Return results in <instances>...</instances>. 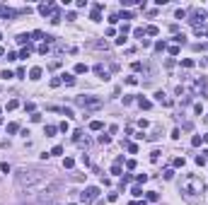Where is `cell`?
<instances>
[{
  "instance_id": "52",
  "label": "cell",
  "mask_w": 208,
  "mask_h": 205,
  "mask_svg": "<svg viewBox=\"0 0 208 205\" xmlns=\"http://www.w3.org/2000/svg\"><path fill=\"white\" fill-rule=\"evenodd\" d=\"M0 114H3V109H0ZM0 118H3V116H0Z\"/></svg>"
},
{
  "instance_id": "11",
  "label": "cell",
  "mask_w": 208,
  "mask_h": 205,
  "mask_svg": "<svg viewBox=\"0 0 208 205\" xmlns=\"http://www.w3.org/2000/svg\"><path fill=\"white\" fill-rule=\"evenodd\" d=\"M138 106H140V109H150V106H153V101H148V99L138 97Z\"/></svg>"
},
{
  "instance_id": "21",
  "label": "cell",
  "mask_w": 208,
  "mask_h": 205,
  "mask_svg": "<svg viewBox=\"0 0 208 205\" xmlns=\"http://www.w3.org/2000/svg\"><path fill=\"white\" fill-rule=\"evenodd\" d=\"M90 130H102V121H92L90 123Z\"/></svg>"
},
{
  "instance_id": "43",
  "label": "cell",
  "mask_w": 208,
  "mask_h": 205,
  "mask_svg": "<svg viewBox=\"0 0 208 205\" xmlns=\"http://www.w3.org/2000/svg\"><path fill=\"white\" fill-rule=\"evenodd\" d=\"M196 164H198V166H203V164H206V157H203V155H198V157H196Z\"/></svg>"
},
{
  "instance_id": "20",
  "label": "cell",
  "mask_w": 208,
  "mask_h": 205,
  "mask_svg": "<svg viewBox=\"0 0 208 205\" xmlns=\"http://www.w3.org/2000/svg\"><path fill=\"white\" fill-rule=\"evenodd\" d=\"M131 193H133L136 198H140V196H143V188H140V186H133V188H131Z\"/></svg>"
},
{
  "instance_id": "10",
  "label": "cell",
  "mask_w": 208,
  "mask_h": 205,
  "mask_svg": "<svg viewBox=\"0 0 208 205\" xmlns=\"http://www.w3.org/2000/svg\"><path fill=\"white\" fill-rule=\"evenodd\" d=\"M29 36H32V39H36V41H41V39H46V34H44V31H39V29H36V31H32Z\"/></svg>"
},
{
  "instance_id": "37",
  "label": "cell",
  "mask_w": 208,
  "mask_h": 205,
  "mask_svg": "<svg viewBox=\"0 0 208 205\" xmlns=\"http://www.w3.org/2000/svg\"><path fill=\"white\" fill-rule=\"evenodd\" d=\"M184 17H186V10L179 7V10H177V20H184Z\"/></svg>"
},
{
  "instance_id": "49",
  "label": "cell",
  "mask_w": 208,
  "mask_h": 205,
  "mask_svg": "<svg viewBox=\"0 0 208 205\" xmlns=\"http://www.w3.org/2000/svg\"><path fill=\"white\" fill-rule=\"evenodd\" d=\"M128 205H148L145 200H138V203H128Z\"/></svg>"
},
{
  "instance_id": "4",
  "label": "cell",
  "mask_w": 208,
  "mask_h": 205,
  "mask_svg": "<svg viewBox=\"0 0 208 205\" xmlns=\"http://www.w3.org/2000/svg\"><path fill=\"white\" fill-rule=\"evenodd\" d=\"M97 198H99V188H97V186H87V188L80 193V200H85V203H92Z\"/></svg>"
},
{
  "instance_id": "45",
  "label": "cell",
  "mask_w": 208,
  "mask_h": 205,
  "mask_svg": "<svg viewBox=\"0 0 208 205\" xmlns=\"http://www.w3.org/2000/svg\"><path fill=\"white\" fill-rule=\"evenodd\" d=\"M179 135H182V130H179V128H174V130H172V138H174V140H179Z\"/></svg>"
},
{
  "instance_id": "34",
  "label": "cell",
  "mask_w": 208,
  "mask_h": 205,
  "mask_svg": "<svg viewBox=\"0 0 208 205\" xmlns=\"http://www.w3.org/2000/svg\"><path fill=\"white\" fill-rule=\"evenodd\" d=\"M184 164H186L184 157H177V159H174V166H184Z\"/></svg>"
},
{
  "instance_id": "2",
  "label": "cell",
  "mask_w": 208,
  "mask_h": 205,
  "mask_svg": "<svg viewBox=\"0 0 208 205\" xmlns=\"http://www.w3.org/2000/svg\"><path fill=\"white\" fill-rule=\"evenodd\" d=\"M203 181L198 179V176H186L184 179V186H182V191L184 193H203Z\"/></svg>"
},
{
  "instance_id": "12",
  "label": "cell",
  "mask_w": 208,
  "mask_h": 205,
  "mask_svg": "<svg viewBox=\"0 0 208 205\" xmlns=\"http://www.w3.org/2000/svg\"><path fill=\"white\" fill-rule=\"evenodd\" d=\"M56 130H58L56 125H46V128H44V133H46V138H51V135H56Z\"/></svg>"
},
{
  "instance_id": "1",
  "label": "cell",
  "mask_w": 208,
  "mask_h": 205,
  "mask_svg": "<svg viewBox=\"0 0 208 205\" xmlns=\"http://www.w3.org/2000/svg\"><path fill=\"white\" fill-rule=\"evenodd\" d=\"M46 179V171L41 169H34V166H27V169H22L20 174H17V181H20V186H34V183H41Z\"/></svg>"
},
{
  "instance_id": "8",
  "label": "cell",
  "mask_w": 208,
  "mask_h": 205,
  "mask_svg": "<svg viewBox=\"0 0 208 205\" xmlns=\"http://www.w3.org/2000/svg\"><path fill=\"white\" fill-rule=\"evenodd\" d=\"M61 77V82H65V85H75V77L70 75V72H63V75H58Z\"/></svg>"
},
{
  "instance_id": "5",
  "label": "cell",
  "mask_w": 208,
  "mask_h": 205,
  "mask_svg": "<svg viewBox=\"0 0 208 205\" xmlns=\"http://www.w3.org/2000/svg\"><path fill=\"white\" fill-rule=\"evenodd\" d=\"M155 99H157L162 106H172V99H169V97L165 94V92H155Z\"/></svg>"
},
{
  "instance_id": "29",
  "label": "cell",
  "mask_w": 208,
  "mask_h": 205,
  "mask_svg": "<svg viewBox=\"0 0 208 205\" xmlns=\"http://www.w3.org/2000/svg\"><path fill=\"white\" fill-rule=\"evenodd\" d=\"M0 171H3V174H10V164L3 162V164H0Z\"/></svg>"
},
{
  "instance_id": "18",
  "label": "cell",
  "mask_w": 208,
  "mask_h": 205,
  "mask_svg": "<svg viewBox=\"0 0 208 205\" xmlns=\"http://www.w3.org/2000/svg\"><path fill=\"white\" fill-rule=\"evenodd\" d=\"M7 17H15V10H10V7H3V20H7Z\"/></svg>"
},
{
  "instance_id": "16",
  "label": "cell",
  "mask_w": 208,
  "mask_h": 205,
  "mask_svg": "<svg viewBox=\"0 0 208 205\" xmlns=\"http://www.w3.org/2000/svg\"><path fill=\"white\" fill-rule=\"evenodd\" d=\"M75 72H78V75H82V72H87V65H85V63H78V65H75Z\"/></svg>"
},
{
  "instance_id": "53",
  "label": "cell",
  "mask_w": 208,
  "mask_h": 205,
  "mask_svg": "<svg viewBox=\"0 0 208 205\" xmlns=\"http://www.w3.org/2000/svg\"><path fill=\"white\" fill-rule=\"evenodd\" d=\"M206 123H208V116H206Z\"/></svg>"
},
{
  "instance_id": "19",
  "label": "cell",
  "mask_w": 208,
  "mask_h": 205,
  "mask_svg": "<svg viewBox=\"0 0 208 205\" xmlns=\"http://www.w3.org/2000/svg\"><path fill=\"white\" fill-rule=\"evenodd\" d=\"M184 41H186V36H184V34H177V36H174V44H177V46H182Z\"/></svg>"
},
{
  "instance_id": "15",
  "label": "cell",
  "mask_w": 208,
  "mask_h": 205,
  "mask_svg": "<svg viewBox=\"0 0 208 205\" xmlns=\"http://www.w3.org/2000/svg\"><path fill=\"white\" fill-rule=\"evenodd\" d=\"M17 44H27L29 46V34H20L17 36Z\"/></svg>"
},
{
  "instance_id": "9",
  "label": "cell",
  "mask_w": 208,
  "mask_h": 205,
  "mask_svg": "<svg viewBox=\"0 0 208 205\" xmlns=\"http://www.w3.org/2000/svg\"><path fill=\"white\" fill-rule=\"evenodd\" d=\"M41 72H44L41 68H32V70H29V77H32V80H39V77H41Z\"/></svg>"
},
{
  "instance_id": "54",
  "label": "cell",
  "mask_w": 208,
  "mask_h": 205,
  "mask_svg": "<svg viewBox=\"0 0 208 205\" xmlns=\"http://www.w3.org/2000/svg\"><path fill=\"white\" fill-rule=\"evenodd\" d=\"M70 205H75V203H70Z\"/></svg>"
},
{
  "instance_id": "3",
  "label": "cell",
  "mask_w": 208,
  "mask_h": 205,
  "mask_svg": "<svg viewBox=\"0 0 208 205\" xmlns=\"http://www.w3.org/2000/svg\"><path fill=\"white\" fill-rule=\"evenodd\" d=\"M75 101H78L82 109H99L102 106V99H97V97H78V99H75Z\"/></svg>"
},
{
  "instance_id": "22",
  "label": "cell",
  "mask_w": 208,
  "mask_h": 205,
  "mask_svg": "<svg viewBox=\"0 0 208 205\" xmlns=\"http://www.w3.org/2000/svg\"><path fill=\"white\" fill-rule=\"evenodd\" d=\"M111 174H114V176H121V164H114V166H111Z\"/></svg>"
},
{
  "instance_id": "42",
  "label": "cell",
  "mask_w": 208,
  "mask_h": 205,
  "mask_svg": "<svg viewBox=\"0 0 208 205\" xmlns=\"http://www.w3.org/2000/svg\"><path fill=\"white\" fill-rule=\"evenodd\" d=\"M165 48H167L165 41H157V44H155V51H165Z\"/></svg>"
},
{
  "instance_id": "35",
  "label": "cell",
  "mask_w": 208,
  "mask_h": 205,
  "mask_svg": "<svg viewBox=\"0 0 208 205\" xmlns=\"http://www.w3.org/2000/svg\"><path fill=\"white\" fill-rule=\"evenodd\" d=\"M126 85H138V77H133V75L126 77Z\"/></svg>"
},
{
  "instance_id": "17",
  "label": "cell",
  "mask_w": 208,
  "mask_h": 205,
  "mask_svg": "<svg viewBox=\"0 0 208 205\" xmlns=\"http://www.w3.org/2000/svg\"><path fill=\"white\" fill-rule=\"evenodd\" d=\"M160 150H153V152H150V162H160Z\"/></svg>"
},
{
  "instance_id": "25",
  "label": "cell",
  "mask_w": 208,
  "mask_h": 205,
  "mask_svg": "<svg viewBox=\"0 0 208 205\" xmlns=\"http://www.w3.org/2000/svg\"><path fill=\"white\" fill-rule=\"evenodd\" d=\"M182 68H194V61H191V58H184V61H182Z\"/></svg>"
},
{
  "instance_id": "32",
  "label": "cell",
  "mask_w": 208,
  "mask_h": 205,
  "mask_svg": "<svg viewBox=\"0 0 208 205\" xmlns=\"http://www.w3.org/2000/svg\"><path fill=\"white\" fill-rule=\"evenodd\" d=\"M119 20H133V15H131V12H121Z\"/></svg>"
},
{
  "instance_id": "44",
  "label": "cell",
  "mask_w": 208,
  "mask_h": 205,
  "mask_svg": "<svg viewBox=\"0 0 208 205\" xmlns=\"http://www.w3.org/2000/svg\"><path fill=\"white\" fill-rule=\"evenodd\" d=\"M32 121H34V123H39V121H41V114H36V111H34V114H32Z\"/></svg>"
},
{
  "instance_id": "30",
  "label": "cell",
  "mask_w": 208,
  "mask_h": 205,
  "mask_svg": "<svg viewBox=\"0 0 208 205\" xmlns=\"http://www.w3.org/2000/svg\"><path fill=\"white\" fill-rule=\"evenodd\" d=\"M29 51H32V46H27V48H22V53H20V58H29Z\"/></svg>"
},
{
  "instance_id": "24",
  "label": "cell",
  "mask_w": 208,
  "mask_h": 205,
  "mask_svg": "<svg viewBox=\"0 0 208 205\" xmlns=\"http://www.w3.org/2000/svg\"><path fill=\"white\" fill-rule=\"evenodd\" d=\"M145 34H150V36H155V34H160V29H157V27H148V29H145Z\"/></svg>"
},
{
  "instance_id": "7",
  "label": "cell",
  "mask_w": 208,
  "mask_h": 205,
  "mask_svg": "<svg viewBox=\"0 0 208 205\" xmlns=\"http://www.w3.org/2000/svg\"><path fill=\"white\" fill-rule=\"evenodd\" d=\"M99 10H104V5H102V3H97V5H94L92 15H90V20H92V22H99V20H102V17H99Z\"/></svg>"
},
{
  "instance_id": "47",
  "label": "cell",
  "mask_w": 208,
  "mask_h": 205,
  "mask_svg": "<svg viewBox=\"0 0 208 205\" xmlns=\"http://www.w3.org/2000/svg\"><path fill=\"white\" fill-rule=\"evenodd\" d=\"M39 53H49V44H41L39 46Z\"/></svg>"
},
{
  "instance_id": "50",
  "label": "cell",
  "mask_w": 208,
  "mask_h": 205,
  "mask_svg": "<svg viewBox=\"0 0 208 205\" xmlns=\"http://www.w3.org/2000/svg\"><path fill=\"white\" fill-rule=\"evenodd\" d=\"M203 142H206V145H208V133H206V135H203Z\"/></svg>"
},
{
  "instance_id": "40",
  "label": "cell",
  "mask_w": 208,
  "mask_h": 205,
  "mask_svg": "<svg viewBox=\"0 0 208 205\" xmlns=\"http://www.w3.org/2000/svg\"><path fill=\"white\" fill-rule=\"evenodd\" d=\"M128 152H131V155H136V152H138V145L131 142V145H128Z\"/></svg>"
},
{
  "instance_id": "46",
  "label": "cell",
  "mask_w": 208,
  "mask_h": 205,
  "mask_svg": "<svg viewBox=\"0 0 208 205\" xmlns=\"http://www.w3.org/2000/svg\"><path fill=\"white\" fill-rule=\"evenodd\" d=\"M24 109H27V111H32V114H34V109H36V106H34L32 101H27V104H24Z\"/></svg>"
},
{
  "instance_id": "36",
  "label": "cell",
  "mask_w": 208,
  "mask_h": 205,
  "mask_svg": "<svg viewBox=\"0 0 208 205\" xmlns=\"http://www.w3.org/2000/svg\"><path fill=\"white\" fill-rule=\"evenodd\" d=\"M162 176H165V179L169 181V179H172V176H174V171H172V169H165V174H162Z\"/></svg>"
},
{
  "instance_id": "31",
  "label": "cell",
  "mask_w": 208,
  "mask_h": 205,
  "mask_svg": "<svg viewBox=\"0 0 208 205\" xmlns=\"http://www.w3.org/2000/svg\"><path fill=\"white\" fill-rule=\"evenodd\" d=\"M17 106H20V101H17V99H12V101H7V109L12 111V109H17Z\"/></svg>"
},
{
  "instance_id": "6",
  "label": "cell",
  "mask_w": 208,
  "mask_h": 205,
  "mask_svg": "<svg viewBox=\"0 0 208 205\" xmlns=\"http://www.w3.org/2000/svg\"><path fill=\"white\" fill-rule=\"evenodd\" d=\"M94 72H97V75H99L102 80H109V70H107L102 63H97V65H94Z\"/></svg>"
},
{
  "instance_id": "23",
  "label": "cell",
  "mask_w": 208,
  "mask_h": 205,
  "mask_svg": "<svg viewBox=\"0 0 208 205\" xmlns=\"http://www.w3.org/2000/svg\"><path fill=\"white\" fill-rule=\"evenodd\" d=\"M17 130H20V123H10L7 125V133H17Z\"/></svg>"
},
{
  "instance_id": "38",
  "label": "cell",
  "mask_w": 208,
  "mask_h": 205,
  "mask_svg": "<svg viewBox=\"0 0 208 205\" xmlns=\"http://www.w3.org/2000/svg\"><path fill=\"white\" fill-rule=\"evenodd\" d=\"M167 51H169V53H172V55H177V53H179V46H177V44H174V46H169V48H167Z\"/></svg>"
},
{
  "instance_id": "41",
  "label": "cell",
  "mask_w": 208,
  "mask_h": 205,
  "mask_svg": "<svg viewBox=\"0 0 208 205\" xmlns=\"http://www.w3.org/2000/svg\"><path fill=\"white\" fill-rule=\"evenodd\" d=\"M126 169H136V159H128L126 162Z\"/></svg>"
},
{
  "instance_id": "33",
  "label": "cell",
  "mask_w": 208,
  "mask_h": 205,
  "mask_svg": "<svg viewBox=\"0 0 208 205\" xmlns=\"http://www.w3.org/2000/svg\"><path fill=\"white\" fill-rule=\"evenodd\" d=\"M51 155H63V147H61V145H56L53 150H51Z\"/></svg>"
},
{
  "instance_id": "28",
  "label": "cell",
  "mask_w": 208,
  "mask_h": 205,
  "mask_svg": "<svg viewBox=\"0 0 208 205\" xmlns=\"http://www.w3.org/2000/svg\"><path fill=\"white\" fill-rule=\"evenodd\" d=\"M0 77H3V80H10V77H15V75H12L10 70H3V72H0Z\"/></svg>"
},
{
  "instance_id": "14",
  "label": "cell",
  "mask_w": 208,
  "mask_h": 205,
  "mask_svg": "<svg viewBox=\"0 0 208 205\" xmlns=\"http://www.w3.org/2000/svg\"><path fill=\"white\" fill-rule=\"evenodd\" d=\"M63 166H65V169H73V166H75V159H73V157H65V159H63Z\"/></svg>"
},
{
  "instance_id": "39",
  "label": "cell",
  "mask_w": 208,
  "mask_h": 205,
  "mask_svg": "<svg viewBox=\"0 0 208 205\" xmlns=\"http://www.w3.org/2000/svg\"><path fill=\"white\" fill-rule=\"evenodd\" d=\"M58 128H61V130H63V133H68V130H70V125H68V121H63V123H61V125H58Z\"/></svg>"
},
{
  "instance_id": "13",
  "label": "cell",
  "mask_w": 208,
  "mask_h": 205,
  "mask_svg": "<svg viewBox=\"0 0 208 205\" xmlns=\"http://www.w3.org/2000/svg\"><path fill=\"white\" fill-rule=\"evenodd\" d=\"M148 200H150V203H157V200H160V193H157V191H150V193H148Z\"/></svg>"
},
{
  "instance_id": "51",
  "label": "cell",
  "mask_w": 208,
  "mask_h": 205,
  "mask_svg": "<svg viewBox=\"0 0 208 205\" xmlns=\"http://www.w3.org/2000/svg\"><path fill=\"white\" fill-rule=\"evenodd\" d=\"M0 55H5V48H0Z\"/></svg>"
},
{
  "instance_id": "27",
  "label": "cell",
  "mask_w": 208,
  "mask_h": 205,
  "mask_svg": "<svg viewBox=\"0 0 208 205\" xmlns=\"http://www.w3.org/2000/svg\"><path fill=\"white\" fill-rule=\"evenodd\" d=\"M201 140H203L201 135H194V138H191V145H194V147H198V145H201Z\"/></svg>"
},
{
  "instance_id": "26",
  "label": "cell",
  "mask_w": 208,
  "mask_h": 205,
  "mask_svg": "<svg viewBox=\"0 0 208 205\" xmlns=\"http://www.w3.org/2000/svg\"><path fill=\"white\" fill-rule=\"evenodd\" d=\"M99 142H102V145H109V142H111V135H99Z\"/></svg>"
},
{
  "instance_id": "48",
  "label": "cell",
  "mask_w": 208,
  "mask_h": 205,
  "mask_svg": "<svg viewBox=\"0 0 208 205\" xmlns=\"http://www.w3.org/2000/svg\"><path fill=\"white\" fill-rule=\"evenodd\" d=\"M148 181V174H138V183H145Z\"/></svg>"
}]
</instances>
